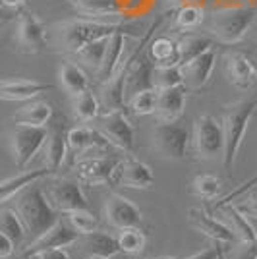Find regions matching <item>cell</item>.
<instances>
[{"label": "cell", "instance_id": "cell-20", "mask_svg": "<svg viewBox=\"0 0 257 259\" xmlns=\"http://www.w3.org/2000/svg\"><path fill=\"white\" fill-rule=\"evenodd\" d=\"M226 74L230 83L240 89V91H247L257 83V68L253 62L240 53L228 54L226 58Z\"/></svg>", "mask_w": 257, "mask_h": 259}, {"label": "cell", "instance_id": "cell-19", "mask_svg": "<svg viewBox=\"0 0 257 259\" xmlns=\"http://www.w3.org/2000/svg\"><path fill=\"white\" fill-rule=\"evenodd\" d=\"M51 89H53L51 83H41L33 79H0V101L27 103Z\"/></svg>", "mask_w": 257, "mask_h": 259}, {"label": "cell", "instance_id": "cell-6", "mask_svg": "<svg viewBox=\"0 0 257 259\" xmlns=\"http://www.w3.org/2000/svg\"><path fill=\"white\" fill-rule=\"evenodd\" d=\"M193 136L195 151L203 161H219L225 157V130L223 122H219L215 116H199L193 126Z\"/></svg>", "mask_w": 257, "mask_h": 259}, {"label": "cell", "instance_id": "cell-5", "mask_svg": "<svg viewBox=\"0 0 257 259\" xmlns=\"http://www.w3.org/2000/svg\"><path fill=\"white\" fill-rule=\"evenodd\" d=\"M153 145L164 159L182 161L190 145V132L184 124H180V120L159 122L153 130Z\"/></svg>", "mask_w": 257, "mask_h": 259}, {"label": "cell", "instance_id": "cell-9", "mask_svg": "<svg viewBox=\"0 0 257 259\" xmlns=\"http://www.w3.org/2000/svg\"><path fill=\"white\" fill-rule=\"evenodd\" d=\"M16 45L22 54H39L47 49V31L45 25L31 12L23 10L18 16V27H16Z\"/></svg>", "mask_w": 257, "mask_h": 259}, {"label": "cell", "instance_id": "cell-34", "mask_svg": "<svg viewBox=\"0 0 257 259\" xmlns=\"http://www.w3.org/2000/svg\"><path fill=\"white\" fill-rule=\"evenodd\" d=\"M110 37V35H108ZM108 37H101V39H95V41H91V43L83 45L75 56L83 62L85 66L89 68H93L99 72V68L103 64V58H105V53H107V45H108Z\"/></svg>", "mask_w": 257, "mask_h": 259}, {"label": "cell", "instance_id": "cell-26", "mask_svg": "<svg viewBox=\"0 0 257 259\" xmlns=\"http://www.w3.org/2000/svg\"><path fill=\"white\" fill-rule=\"evenodd\" d=\"M53 118V107L45 101H27L16 110L14 122L20 126H47Z\"/></svg>", "mask_w": 257, "mask_h": 259}, {"label": "cell", "instance_id": "cell-51", "mask_svg": "<svg viewBox=\"0 0 257 259\" xmlns=\"http://www.w3.org/2000/svg\"><path fill=\"white\" fill-rule=\"evenodd\" d=\"M159 259H172V257H159Z\"/></svg>", "mask_w": 257, "mask_h": 259}, {"label": "cell", "instance_id": "cell-23", "mask_svg": "<svg viewBox=\"0 0 257 259\" xmlns=\"http://www.w3.org/2000/svg\"><path fill=\"white\" fill-rule=\"evenodd\" d=\"M215 60H217V53L211 47L209 51H205L199 56H195L193 60H190L186 66H182L184 76L190 79L193 89H203L207 85V81L211 79V74H213Z\"/></svg>", "mask_w": 257, "mask_h": 259}, {"label": "cell", "instance_id": "cell-50", "mask_svg": "<svg viewBox=\"0 0 257 259\" xmlns=\"http://www.w3.org/2000/svg\"><path fill=\"white\" fill-rule=\"evenodd\" d=\"M22 259H33V257H31V255H27V253H23Z\"/></svg>", "mask_w": 257, "mask_h": 259}, {"label": "cell", "instance_id": "cell-42", "mask_svg": "<svg viewBox=\"0 0 257 259\" xmlns=\"http://www.w3.org/2000/svg\"><path fill=\"white\" fill-rule=\"evenodd\" d=\"M33 259H72L70 253L64 248H54V249H43V251H37L31 255Z\"/></svg>", "mask_w": 257, "mask_h": 259}, {"label": "cell", "instance_id": "cell-35", "mask_svg": "<svg viewBox=\"0 0 257 259\" xmlns=\"http://www.w3.org/2000/svg\"><path fill=\"white\" fill-rule=\"evenodd\" d=\"M186 76L180 64L174 66H155L153 68V87L155 89H166V87L182 85Z\"/></svg>", "mask_w": 257, "mask_h": 259}, {"label": "cell", "instance_id": "cell-25", "mask_svg": "<svg viewBox=\"0 0 257 259\" xmlns=\"http://www.w3.org/2000/svg\"><path fill=\"white\" fill-rule=\"evenodd\" d=\"M66 141H68V151L75 153V155H81V153L89 151L93 147L110 145L101 132H97L93 128H87V126H77V128L68 130Z\"/></svg>", "mask_w": 257, "mask_h": 259}, {"label": "cell", "instance_id": "cell-24", "mask_svg": "<svg viewBox=\"0 0 257 259\" xmlns=\"http://www.w3.org/2000/svg\"><path fill=\"white\" fill-rule=\"evenodd\" d=\"M51 174L53 172L49 168H35V170H23V172L10 176L6 180H0V205L14 199L29 184L39 182V180H43V178L51 176Z\"/></svg>", "mask_w": 257, "mask_h": 259}, {"label": "cell", "instance_id": "cell-38", "mask_svg": "<svg viewBox=\"0 0 257 259\" xmlns=\"http://www.w3.org/2000/svg\"><path fill=\"white\" fill-rule=\"evenodd\" d=\"M205 14L203 8L197 6V4H184L176 12V27L182 29V31H192L195 27H199L203 22Z\"/></svg>", "mask_w": 257, "mask_h": 259}, {"label": "cell", "instance_id": "cell-4", "mask_svg": "<svg viewBox=\"0 0 257 259\" xmlns=\"http://www.w3.org/2000/svg\"><path fill=\"white\" fill-rule=\"evenodd\" d=\"M255 8H228V10L215 12L209 31L221 43L236 45L246 37V33L255 22Z\"/></svg>", "mask_w": 257, "mask_h": 259}, {"label": "cell", "instance_id": "cell-15", "mask_svg": "<svg viewBox=\"0 0 257 259\" xmlns=\"http://www.w3.org/2000/svg\"><path fill=\"white\" fill-rule=\"evenodd\" d=\"M188 219H190V225L197 232H203L205 236L215 240V242H221L225 246H230V244L236 242L234 234L228 230V227L221 219H215V217H211L207 211L199 209V207H192L188 211Z\"/></svg>", "mask_w": 257, "mask_h": 259}, {"label": "cell", "instance_id": "cell-36", "mask_svg": "<svg viewBox=\"0 0 257 259\" xmlns=\"http://www.w3.org/2000/svg\"><path fill=\"white\" fill-rule=\"evenodd\" d=\"M147 244V238L143 234V230L140 227H132V228H122L120 234H118V246L120 251L130 253V255H138L145 249Z\"/></svg>", "mask_w": 257, "mask_h": 259}, {"label": "cell", "instance_id": "cell-1", "mask_svg": "<svg viewBox=\"0 0 257 259\" xmlns=\"http://www.w3.org/2000/svg\"><path fill=\"white\" fill-rule=\"evenodd\" d=\"M16 213L22 219L29 244L51 230L60 219V213L49 203L45 190L37 182L29 184L16 195Z\"/></svg>", "mask_w": 257, "mask_h": 259}, {"label": "cell", "instance_id": "cell-39", "mask_svg": "<svg viewBox=\"0 0 257 259\" xmlns=\"http://www.w3.org/2000/svg\"><path fill=\"white\" fill-rule=\"evenodd\" d=\"M68 225L74 228L75 232H79L81 236H85L89 232H95L99 228V219H97L89 209H79V211H70L66 213Z\"/></svg>", "mask_w": 257, "mask_h": 259}, {"label": "cell", "instance_id": "cell-49", "mask_svg": "<svg viewBox=\"0 0 257 259\" xmlns=\"http://www.w3.org/2000/svg\"><path fill=\"white\" fill-rule=\"evenodd\" d=\"M219 259H226V257H225V248H223V251H221V255H219Z\"/></svg>", "mask_w": 257, "mask_h": 259}, {"label": "cell", "instance_id": "cell-37", "mask_svg": "<svg viewBox=\"0 0 257 259\" xmlns=\"http://www.w3.org/2000/svg\"><path fill=\"white\" fill-rule=\"evenodd\" d=\"M157 101H159V89L151 87V89H143L140 93L132 95L128 107L132 108L134 114H138V116H147V114H155V110H157Z\"/></svg>", "mask_w": 257, "mask_h": 259}, {"label": "cell", "instance_id": "cell-11", "mask_svg": "<svg viewBox=\"0 0 257 259\" xmlns=\"http://www.w3.org/2000/svg\"><path fill=\"white\" fill-rule=\"evenodd\" d=\"M99 132L107 138L110 145H114L120 151H134L136 145V132L132 128L130 120L124 116V112H107L101 118Z\"/></svg>", "mask_w": 257, "mask_h": 259}, {"label": "cell", "instance_id": "cell-29", "mask_svg": "<svg viewBox=\"0 0 257 259\" xmlns=\"http://www.w3.org/2000/svg\"><path fill=\"white\" fill-rule=\"evenodd\" d=\"M213 47V39L207 35H188L178 41V64L186 66L190 60Z\"/></svg>", "mask_w": 257, "mask_h": 259}, {"label": "cell", "instance_id": "cell-31", "mask_svg": "<svg viewBox=\"0 0 257 259\" xmlns=\"http://www.w3.org/2000/svg\"><path fill=\"white\" fill-rule=\"evenodd\" d=\"M83 16L99 18V16H112L122 12L120 0H70Z\"/></svg>", "mask_w": 257, "mask_h": 259}, {"label": "cell", "instance_id": "cell-27", "mask_svg": "<svg viewBox=\"0 0 257 259\" xmlns=\"http://www.w3.org/2000/svg\"><path fill=\"white\" fill-rule=\"evenodd\" d=\"M58 77H60L62 87H64L72 97H75V95L83 93L85 89H89V79H87V74L81 70V66L75 64V62L64 60V62L60 64Z\"/></svg>", "mask_w": 257, "mask_h": 259}, {"label": "cell", "instance_id": "cell-46", "mask_svg": "<svg viewBox=\"0 0 257 259\" xmlns=\"http://www.w3.org/2000/svg\"><path fill=\"white\" fill-rule=\"evenodd\" d=\"M0 4L6 6V8H10V10H14V8H20L22 4H25V0H0Z\"/></svg>", "mask_w": 257, "mask_h": 259}, {"label": "cell", "instance_id": "cell-48", "mask_svg": "<svg viewBox=\"0 0 257 259\" xmlns=\"http://www.w3.org/2000/svg\"><path fill=\"white\" fill-rule=\"evenodd\" d=\"M87 259H107V257H103V255H93V253H91Z\"/></svg>", "mask_w": 257, "mask_h": 259}, {"label": "cell", "instance_id": "cell-40", "mask_svg": "<svg viewBox=\"0 0 257 259\" xmlns=\"http://www.w3.org/2000/svg\"><path fill=\"white\" fill-rule=\"evenodd\" d=\"M192 192L201 199H215L221 194V180L213 174H199L192 182Z\"/></svg>", "mask_w": 257, "mask_h": 259}, {"label": "cell", "instance_id": "cell-2", "mask_svg": "<svg viewBox=\"0 0 257 259\" xmlns=\"http://www.w3.org/2000/svg\"><path fill=\"white\" fill-rule=\"evenodd\" d=\"M257 110V99H246L238 101L234 105L225 107L223 112V130H225V162L226 170L234 168L236 157L242 147V141L246 136V130L249 120L253 118Z\"/></svg>", "mask_w": 257, "mask_h": 259}, {"label": "cell", "instance_id": "cell-7", "mask_svg": "<svg viewBox=\"0 0 257 259\" xmlns=\"http://www.w3.org/2000/svg\"><path fill=\"white\" fill-rule=\"evenodd\" d=\"M49 136L47 126H20L16 124V128L10 134V145L14 162L18 168L27 166L31 159L39 153L41 147H45V141Z\"/></svg>", "mask_w": 257, "mask_h": 259}, {"label": "cell", "instance_id": "cell-30", "mask_svg": "<svg viewBox=\"0 0 257 259\" xmlns=\"http://www.w3.org/2000/svg\"><path fill=\"white\" fill-rule=\"evenodd\" d=\"M149 47V58L155 66L178 64V43H174L172 39L157 37Z\"/></svg>", "mask_w": 257, "mask_h": 259}, {"label": "cell", "instance_id": "cell-17", "mask_svg": "<svg viewBox=\"0 0 257 259\" xmlns=\"http://www.w3.org/2000/svg\"><path fill=\"white\" fill-rule=\"evenodd\" d=\"M186 97H188V89L184 83L176 87L159 89V101H157L155 114L159 116L161 122L180 120L184 114V108H186Z\"/></svg>", "mask_w": 257, "mask_h": 259}, {"label": "cell", "instance_id": "cell-14", "mask_svg": "<svg viewBox=\"0 0 257 259\" xmlns=\"http://www.w3.org/2000/svg\"><path fill=\"white\" fill-rule=\"evenodd\" d=\"M81 238L79 232H75L74 228L70 227L68 223H64L62 219H58V223L54 225L51 230H47L43 236H39L37 240H33L31 244L25 248L23 253L33 255L37 251H43V249H54V248H66L70 244H74Z\"/></svg>", "mask_w": 257, "mask_h": 259}, {"label": "cell", "instance_id": "cell-28", "mask_svg": "<svg viewBox=\"0 0 257 259\" xmlns=\"http://www.w3.org/2000/svg\"><path fill=\"white\" fill-rule=\"evenodd\" d=\"M83 248L89 251V255H103V257H114L118 251H120V246H118V238H114L108 232H101V230H95V232H89L83 236Z\"/></svg>", "mask_w": 257, "mask_h": 259}, {"label": "cell", "instance_id": "cell-43", "mask_svg": "<svg viewBox=\"0 0 257 259\" xmlns=\"http://www.w3.org/2000/svg\"><path fill=\"white\" fill-rule=\"evenodd\" d=\"M221 251H223V246H221V242H217L215 246H209V248L201 249V251H197L195 255H190V257H186V259H219Z\"/></svg>", "mask_w": 257, "mask_h": 259}, {"label": "cell", "instance_id": "cell-8", "mask_svg": "<svg viewBox=\"0 0 257 259\" xmlns=\"http://www.w3.org/2000/svg\"><path fill=\"white\" fill-rule=\"evenodd\" d=\"M45 195L49 199V203L58 211V213H70V211H79V209H89L87 199L81 186L75 180H68V178H60L54 180L45 188Z\"/></svg>", "mask_w": 257, "mask_h": 259}, {"label": "cell", "instance_id": "cell-44", "mask_svg": "<svg viewBox=\"0 0 257 259\" xmlns=\"http://www.w3.org/2000/svg\"><path fill=\"white\" fill-rule=\"evenodd\" d=\"M14 249H16V244L6 234L0 232V259L10 257L12 253H14Z\"/></svg>", "mask_w": 257, "mask_h": 259}, {"label": "cell", "instance_id": "cell-41", "mask_svg": "<svg viewBox=\"0 0 257 259\" xmlns=\"http://www.w3.org/2000/svg\"><path fill=\"white\" fill-rule=\"evenodd\" d=\"M226 259H257V234L249 242H238V246L232 248L228 253L225 249Z\"/></svg>", "mask_w": 257, "mask_h": 259}, {"label": "cell", "instance_id": "cell-45", "mask_svg": "<svg viewBox=\"0 0 257 259\" xmlns=\"http://www.w3.org/2000/svg\"><path fill=\"white\" fill-rule=\"evenodd\" d=\"M10 18H12V10L0 4V27H2V25H4L6 22H8Z\"/></svg>", "mask_w": 257, "mask_h": 259}, {"label": "cell", "instance_id": "cell-3", "mask_svg": "<svg viewBox=\"0 0 257 259\" xmlns=\"http://www.w3.org/2000/svg\"><path fill=\"white\" fill-rule=\"evenodd\" d=\"M118 27L120 25L116 23H103L93 22V20H68V22L54 25V31H56L60 49L66 53L75 54L83 45L112 35Z\"/></svg>", "mask_w": 257, "mask_h": 259}, {"label": "cell", "instance_id": "cell-22", "mask_svg": "<svg viewBox=\"0 0 257 259\" xmlns=\"http://www.w3.org/2000/svg\"><path fill=\"white\" fill-rule=\"evenodd\" d=\"M126 37L128 33L124 31L122 27H118L116 31L108 37V45H107V53H105V58H103V64L99 68V79L101 83L108 81L110 77L116 74V70L120 68V60H122V54H124V45H126Z\"/></svg>", "mask_w": 257, "mask_h": 259}, {"label": "cell", "instance_id": "cell-32", "mask_svg": "<svg viewBox=\"0 0 257 259\" xmlns=\"http://www.w3.org/2000/svg\"><path fill=\"white\" fill-rule=\"evenodd\" d=\"M0 232L6 234L16 246L25 242V228L16 209H2L0 211Z\"/></svg>", "mask_w": 257, "mask_h": 259}, {"label": "cell", "instance_id": "cell-13", "mask_svg": "<svg viewBox=\"0 0 257 259\" xmlns=\"http://www.w3.org/2000/svg\"><path fill=\"white\" fill-rule=\"evenodd\" d=\"M118 159L112 155H101V157H89L75 162V176L85 184H103L110 182V176L114 172Z\"/></svg>", "mask_w": 257, "mask_h": 259}, {"label": "cell", "instance_id": "cell-16", "mask_svg": "<svg viewBox=\"0 0 257 259\" xmlns=\"http://www.w3.org/2000/svg\"><path fill=\"white\" fill-rule=\"evenodd\" d=\"M126 74H128V62L120 64L116 74L110 77L108 81L101 83L103 93H101V110L105 108L107 112H122V108H126Z\"/></svg>", "mask_w": 257, "mask_h": 259}, {"label": "cell", "instance_id": "cell-18", "mask_svg": "<svg viewBox=\"0 0 257 259\" xmlns=\"http://www.w3.org/2000/svg\"><path fill=\"white\" fill-rule=\"evenodd\" d=\"M66 126L64 120L60 118L53 128H49V136L45 141V168H49L51 172H56L66 155H68V141H66Z\"/></svg>", "mask_w": 257, "mask_h": 259}, {"label": "cell", "instance_id": "cell-12", "mask_svg": "<svg viewBox=\"0 0 257 259\" xmlns=\"http://www.w3.org/2000/svg\"><path fill=\"white\" fill-rule=\"evenodd\" d=\"M105 215L107 221L114 228H132V227H141L143 217H141L140 207L134 201H130L124 195H110L105 205Z\"/></svg>", "mask_w": 257, "mask_h": 259}, {"label": "cell", "instance_id": "cell-21", "mask_svg": "<svg viewBox=\"0 0 257 259\" xmlns=\"http://www.w3.org/2000/svg\"><path fill=\"white\" fill-rule=\"evenodd\" d=\"M219 209H221V221L234 234L236 242H249V240L255 238L257 228L253 227V223L249 221V217L242 209L234 207L232 203L219 205Z\"/></svg>", "mask_w": 257, "mask_h": 259}, {"label": "cell", "instance_id": "cell-33", "mask_svg": "<svg viewBox=\"0 0 257 259\" xmlns=\"http://www.w3.org/2000/svg\"><path fill=\"white\" fill-rule=\"evenodd\" d=\"M74 112L81 122H93L101 114V103L95 93L85 89L83 93L74 97Z\"/></svg>", "mask_w": 257, "mask_h": 259}, {"label": "cell", "instance_id": "cell-47", "mask_svg": "<svg viewBox=\"0 0 257 259\" xmlns=\"http://www.w3.org/2000/svg\"><path fill=\"white\" fill-rule=\"evenodd\" d=\"M170 4H176V6H184V4H190L192 0H168Z\"/></svg>", "mask_w": 257, "mask_h": 259}, {"label": "cell", "instance_id": "cell-10", "mask_svg": "<svg viewBox=\"0 0 257 259\" xmlns=\"http://www.w3.org/2000/svg\"><path fill=\"white\" fill-rule=\"evenodd\" d=\"M155 182V176L149 164L136 159V157H126L120 161L110 176L112 186H122V188H134V190H147Z\"/></svg>", "mask_w": 257, "mask_h": 259}]
</instances>
